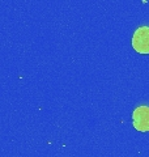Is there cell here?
I'll use <instances>...</instances> for the list:
<instances>
[{
	"mask_svg": "<svg viewBox=\"0 0 149 157\" xmlns=\"http://www.w3.org/2000/svg\"><path fill=\"white\" fill-rule=\"evenodd\" d=\"M132 47L140 54H149V26H140L135 32Z\"/></svg>",
	"mask_w": 149,
	"mask_h": 157,
	"instance_id": "6da1fadb",
	"label": "cell"
},
{
	"mask_svg": "<svg viewBox=\"0 0 149 157\" xmlns=\"http://www.w3.org/2000/svg\"><path fill=\"white\" fill-rule=\"evenodd\" d=\"M133 127L140 132L149 131V106H139L132 114Z\"/></svg>",
	"mask_w": 149,
	"mask_h": 157,
	"instance_id": "7a4b0ae2",
	"label": "cell"
}]
</instances>
